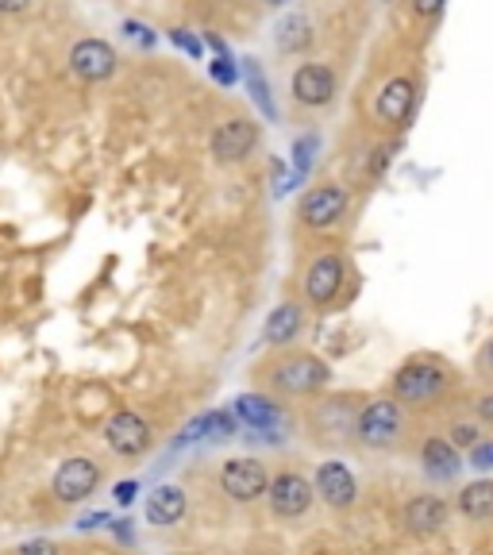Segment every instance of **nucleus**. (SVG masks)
Here are the masks:
<instances>
[{"mask_svg":"<svg viewBox=\"0 0 493 555\" xmlns=\"http://www.w3.org/2000/svg\"><path fill=\"white\" fill-rule=\"evenodd\" d=\"M309 43H312V27L304 16H286L274 27V47L282 54H301L309 51Z\"/></svg>","mask_w":493,"mask_h":555,"instance_id":"obj_22","label":"nucleus"},{"mask_svg":"<svg viewBox=\"0 0 493 555\" xmlns=\"http://www.w3.org/2000/svg\"><path fill=\"white\" fill-rule=\"evenodd\" d=\"M478 363H482V371H485V374H493V339L482 347V359H478Z\"/></svg>","mask_w":493,"mask_h":555,"instance_id":"obj_30","label":"nucleus"},{"mask_svg":"<svg viewBox=\"0 0 493 555\" xmlns=\"http://www.w3.org/2000/svg\"><path fill=\"white\" fill-rule=\"evenodd\" d=\"M447 502L436 494H416L405 502V509H401V525H405V532H413V537H436V532L447 525Z\"/></svg>","mask_w":493,"mask_h":555,"instance_id":"obj_16","label":"nucleus"},{"mask_svg":"<svg viewBox=\"0 0 493 555\" xmlns=\"http://www.w3.org/2000/svg\"><path fill=\"white\" fill-rule=\"evenodd\" d=\"M401 436H405V413H401V401L374 398V401H366V405H359L355 440L363 443L366 451L398 448Z\"/></svg>","mask_w":493,"mask_h":555,"instance_id":"obj_2","label":"nucleus"},{"mask_svg":"<svg viewBox=\"0 0 493 555\" xmlns=\"http://www.w3.org/2000/svg\"><path fill=\"white\" fill-rule=\"evenodd\" d=\"M347 205H351V197H347L343 185L324 182L304 193L301 205H297V217H301V224L312 228V232H328V228H336L339 220L347 217Z\"/></svg>","mask_w":493,"mask_h":555,"instance_id":"obj_11","label":"nucleus"},{"mask_svg":"<svg viewBox=\"0 0 493 555\" xmlns=\"http://www.w3.org/2000/svg\"><path fill=\"white\" fill-rule=\"evenodd\" d=\"M104 482V467L93 460V455H69V460L59 463L51 478V494L54 502L62 505H81L101 490Z\"/></svg>","mask_w":493,"mask_h":555,"instance_id":"obj_4","label":"nucleus"},{"mask_svg":"<svg viewBox=\"0 0 493 555\" xmlns=\"http://www.w3.org/2000/svg\"><path fill=\"white\" fill-rule=\"evenodd\" d=\"M9 555H62V544L51 537H31V540H24V544L12 547Z\"/></svg>","mask_w":493,"mask_h":555,"instance_id":"obj_24","label":"nucleus"},{"mask_svg":"<svg viewBox=\"0 0 493 555\" xmlns=\"http://www.w3.org/2000/svg\"><path fill=\"white\" fill-rule=\"evenodd\" d=\"M235 413L247 428L255 433H277L286 428V409L277 405L274 398H262V393H239L235 398Z\"/></svg>","mask_w":493,"mask_h":555,"instance_id":"obj_17","label":"nucleus"},{"mask_svg":"<svg viewBox=\"0 0 493 555\" xmlns=\"http://www.w3.org/2000/svg\"><path fill=\"white\" fill-rule=\"evenodd\" d=\"M35 0H0V16H24Z\"/></svg>","mask_w":493,"mask_h":555,"instance_id":"obj_28","label":"nucleus"},{"mask_svg":"<svg viewBox=\"0 0 493 555\" xmlns=\"http://www.w3.org/2000/svg\"><path fill=\"white\" fill-rule=\"evenodd\" d=\"M467 467L475 470H493V440H478L467 455Z\"/></svg>","mask_w":493,"mask_h":555,"instance_id":"obj_25","label":"nucleus"},{"mask_svg":"<svg viewBox=\"0 0 493 555\" xmlns=\"http://www.w3.org/2000/svg\"><path fill=\"white\" fill-rule=\"evenodd\" d=\"M447 386H451V374L440 363H432V359H408L393 374V401L413 409L432 405V401H440L447 393Z\"/></svg>","mask_w":493,"mask_h":555,"instance_id":"obj_3","label":"nucleus"},{"mask_svg":"<svg viewBox=\"0 0 493 555\" xmlns=\"http://www.w3.org/2000/svg\"><path fill=\"white\" fill-rule=\"evenodd\" d=\"M262 382L274 393H286V398H309V393H321L328 386L332 371L312 351H286V356H277L274 363L262 366Z\"/></svg>","mask_w":493,"mask_h":555,"instance_id":"obj_1","label":"nucleus"},{"mask_svg":"<svg viewBox=\"0 0 493 555\" xmlns=\"http://www.w3.org/2000/svg\"><path fill=\"white\" fill-rule=\"evenodd\" d=\"M482 440V436H478V425H455L451 428V443H455V448H475V443Z\"/></svg>","mask_w":493,"mask_h":555,"instance_id":"obj_26","label":"nucleus"},{"mask_svg":"<svg viewBox=\"0 0 493 555\" xmlns=\"http://www.w3.org/2000/svg\"><path fill=\"white\" fill-rule=\"evenodd\" d=\"M416 108V81L413 78H390L374 96V120L381 128H405Z\"/></svg>","mask_w":493,"mask_h":555,"instance_id":"obj_14","label":"nucleus"},{"mask_svg":"<svg viewBox=\"0 0 493 555\" xmlns=\"http://www.w3.org/2000/svg\"><path fill=\"white\" fill-rule=\"evenodd\" d=\"M69 74L81 81H89V86H101V81H108L120 69V54H116V47L108 43V39H78V43L69 47Z\"/></svg>","mask_w":493,"mask_h":555,"instance_id":"obj_9","label":"nucleus"},{"mask_svg":"<svg viewBox=\"0 0 493 555\" xmlns=\"http://www.w3.org/2000/svg\"><path fill=\"white\" fill-rule=\"evenodd\" d=\"M259 143H262V124L255 116H232V120H224L212 131L208 151H212V158L220 166H235V163H247L259 151Z\"/></svg>","mask_w":493,"mask_h":555,"instance_id":"obj_5","label":"nucleus"},{"mask_svg":"<svg viewBox=\"0 0 493 555\" xmlns=\"http://www.w3.org/2000/svg\"><path fill=\"white\" fill-rule=\"evenodd\" d=\"M420 467H425V475L436 478V482H451L467 463H463L455 443L443 440V436H432V440H425V448H420Z\"/></svg>","mask_w":493,"mask_h":555,"instance_id":"obj_18","label":"nucleus"},{"mask_svg":"<svg viewBox=\"0 0 493 555\" xmlns=\"http://www.w3.org/2000/svg\"><path fill=\"white\" fill-rule=\"evenodd\" d=\"M270 486V470L262 467V460L255 455H235V460H224L220 467V490L232 498L235 505H255L267 498Z\"/></svg>","mask_w":493,"mask_h":555,"instance_id":"obj_7","label":"nucleus"},{"mask_svg":"<svg viewBox=\"0 0 493 555\" xmlns=\"http://www.w3.org/2000/svg\"><path fill=\"white\" fill-rule=\"evenodd\" d=\"M301 328H304V309L297 301H286V305H277V309L267 317V324H262V339H267L270 347H286L301 336Z\"/></svg>","mask_w":493,"mask_h":555,"instance_id":"obj_19","label":"nucleus"},{"mask_svg":"<svg viewBox=\"0 0 493 555\" xmlns=\"http://www.w3.org/2000/svg\"><path fill=\"white\" fill-rule=\"evenodd\" d=\"M312 490L332 509H351L359 502V482L343 460H324L316 467V478H312Z\"/></svg>","mask_w":493,"mask_h":555,"instance_id":"obj_13","label":"nucleus"},{"mask_svg":"<svg viewBox=\"0 0 493 555\" xmlns=\"http://www.w3.org/2000/svg\"><path fill=\"white\" fill-rule=\"evenodd\" d=\"M355 421H359V405L351 398H324L312 409L309 425L316 433V440L324 443H347L355 440Z\"/></svg>","mask_w":493,"mask_h":555,"instance_id":"obj_12","label":"nucleus"},{"mask_svg":"<svg viewBox=\"0 0 493 555\" xmlns=\"http://www.w3.org/2000/svg\"><path fill=\"white\" fill-rule=\"evenodd\" d=\"M101 436L113 455H120V460H139V455L151 448V440H155V428H151L147 416L135 413V409H116V413L104 421Z\"/></svg>","mask_w":493,"mask_h":555,"instance_id":"obj_6","label":"nucleus"},{"mask_svg":"<svg viewBox=\"0 0 493 555\" xmlns=\"http://www.w3.org/2000/svg\"><path fill=\"white\" fill-rule=\"evenodd\" d=\"M294 101L304 104V108H324V104L336 101V69L324 66V62H301L294 69Z\"/></svg>","mask_w":493,"mask_h":555,"instance_id":"obj_15","label":"nucleus"},{"mask_svg":"<svg viewBox=\"0 0 493 555\" xmlns=\"http://www.w3.org/2000/svg\"><path fill=\"white\" fill-rule=\"evenodd\" d=\"M459 513L467 520H490L493 517V478H478V482L463 486Z\"/></svg>","mask_w":493,"mask_h":555,"instance_id":"obj_21","label":"nucleus"},{"mask_svg":"<svg viewBox=\"0 0 493 555\" xmlns=\"http://www.w3.org/2000/svg\"><path fill=\"white\" fill-rule=\"evenodd\" d=\"M262 4H267V9H286L289 0H262Z\"/></svg>","mask_w":493,"mask_h":555,"instance_id":"obj_32","label":"nucleus"},{"mask_svg":"<svg viewBox=\"0 0 493 555\" xmlns=\"http://www.w3.org/2000/svg\"><path fill=\"white\" fill-rule=\"evenodd\" d=\"M312 502H316V490H312L309 478L297 475V470H282V475L270 478L267 505H270V513H274L277 520L304 517V513L312 509Z\"/></svg>","mask_w":493,"mask_h":555,"instance_id":"obj_10","label":"nucleus"},{"mask_svg":"<svg viewBox=\"0 0 493 555\" xmlns=\"http://www.w3.org/2000/svg\"><path fill=\"white\" fill-rule=\"evenodd\" d=\"M247 86H251V96H255V104H259L262 113L274 116V104H270L267 78H262V69H259V62H255V59H247Z\"/></svg>","mask_w":493,"mask_h":555,"instance_id":"obj_23","label":"nucleus"},{"mask_svg":"<svg viewBox=\"0 0 493 555\" xmlns=\"http://www.w3.org/2000/svg\"><path fill=\"white\" fill-rule=\"evenodd\" d=\"M131 494H135V482H124V486H116V498H120V502H131Z\"/></svg>","mask_w":493,"mask_h":555,"instance_id":"obj_31","label":"nucleus"},{"mask_svg":"<svg viewBox=\"0 0 493 555\" xmlns=\"http://www.w3.org/2000/svg\"><path fill=\"white\" fill-rule=\"evenodd\" d=\"M185 509H190V498H185L182 486H158L147 498V520L158 529H173L185 517Z\"/></svg>","mask_w":493,"mask_h":555,"instance_id":"obj_20","label":"nucleus"},{"mask_svg":"<svg viewBox=\"0 0 493 555\" xmlns=\"http://www.w3.org/2000/svg\"><path fill=\"white\" fill-rule=\"evenodd\" d=\"M0 555H9V552H0Z\"/></svg>","mask_w":493,"mask_h":555,"instance_id":"obj_33","label":"nucleus"},{"mask_svg":"<svg viewBox=\"0 0 493 555\" xmlns=\"http://www.w3.org/2000/svg\"><path fill=\"white\" fill-rule=\"evenodd\" d=\"M447 9V0H413V16L416 20H436Z\"/></svg>","mask_w":493,"mask_h":555,"instance_id":"obj_27","label":"nucleus"},{"mask_svg":"<svg viewBox=\"0 0 493 555\" xmlns=\"http://www.w3.org/2000/svg\"><path fill=\"white\" fill-rule=\"evenodd\" d=\"M478 416H482L485 425H493V393H485V398L478 401Z\"/></svg>","mask_w":493,"mask_h":555,"instance_id":"obj_29","label":"nucleus"},{"mask_svg":"<svg viewBox=\"0 0 493 555\" xmlns=\"http://www.w3.org/2000/svg\"><path fill=\"white\" fill-rule=\"evenodd\" d=\"M343 282H347V259L339 251L316 255L301 278L304 301H309L312 309H328V305L339 297V289H343Z\"/></svg>","mask_w":493,"mask_h":555,"instance_id":"obj_8","label":"nucleus"}]
</instances>
